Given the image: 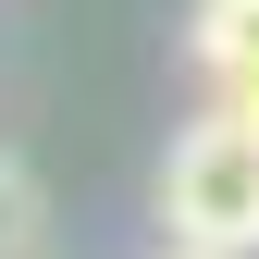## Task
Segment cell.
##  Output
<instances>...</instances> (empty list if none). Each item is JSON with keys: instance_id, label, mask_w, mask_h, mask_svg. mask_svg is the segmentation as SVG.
Wrapping results in <instances>:
<instances>
[{"instance_id": "obj_1", "label": "cell", "mask_w": 259, "mask_h": 259, "mask_svg": "<svg viewBox=\"0 0 259 259\" xmlns=\"http://www.w3.org/2000/svg\"><path fill=\"white\" fill-rule=\"evenodd\" d=\"M160 235L173 247H222V259L259 247V136L235 111L173 136V160H160Z\"/></svg>"}, {"instance_id": "obj_2", "label": "cell", "mask_w": 259, "mask_h": 259, "mask_svg": "<svg viewBox=\"0 0 259 259\" xmlns=\"http://www.w3.org/2000/svg\"><path fill=\"white\" fill-rule=\"evenodd\" d=\"M185 62H198L210 87L259 74V0H198V25H185Z\"/></svg>"}, {"instance_id": "obj_3", "label": "cell", "mask_w": 259, "mask_h": 259, "mask_svg": "<svg viewBox=\"0 0 259 259\" xmlns=\"http://www.w3.org/2000/svg\"><path fill=\"white\" fill-rule=\"evenodd\" d=\"M37 235H50L37 173H25V160H0V259H37Z\"/></svg>"}, {"instance_id": "obj_4", "label": "cell", "mask_w": 259, "mask_h": 259, "mask_svg": "<svg viewBox=\"0 0 259 259\" xmlns=\"http://www.w3.org/2000/svg\"><path fill=\"white\" fill-rule=\"evenodd\" d=\"M210 111H235L247 136H259V74H235V87H210Z\"/></svg>"}, {"instance_id": "obj_5", "label": "cell", "mask_w": 259, "mask_h": 259, "mask_svg": "<svg viewBox=\"0 0 259 259\" xmlns=\"http://www.w3.org/2000/svg\"><path fill=\"white\" fill-rule=\"evenodd\" d=\"M160 259H222V247H173V235H160Z\"/></svg>"}]
</instances>
